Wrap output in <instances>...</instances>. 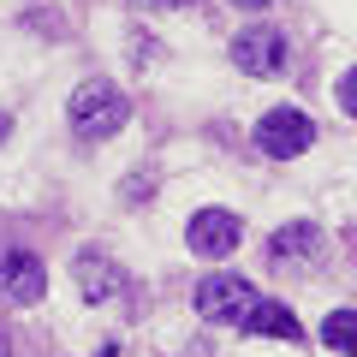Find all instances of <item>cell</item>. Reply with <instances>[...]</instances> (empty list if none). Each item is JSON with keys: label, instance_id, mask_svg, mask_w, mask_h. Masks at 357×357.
<instances>
[{"label": "cell", "instance_id": "obj_7", "mask_svg": "<svg viewBox=\"0 0 357 357\" xmlns=\"http://www.w3.org/2000/svg\"><path fill=\"white\" fill-rule=\"evenodd\" d=\"M77 292L89 298V304H107V298H119V286H126V274H119V262L107 250H77Z\"/></svg>", "mask_w": 357, "mask_h": 357}, {"label": "cell", "instance_id": "obj_8", "mask_svg": "<svg viewBox=\"0 0 357 357\" xmlns=\"http://www.w3.org/2000/svg\"><path fill=\"white\" fill-rule=\"evenodd\" d=\"M316 256H321V227H316V220H286V227L268 238V262H274V268L316 262Z\"/></svg>", "mask_w": 357, "mask_h": 357}, {"label": "cell", "instance_id": "obj_12", "mask_svg": "<svg viewBox=\"0 0 357 357\" xmlns=\"http://www.w3.org/2000/svg\"><path fill=\"white\" fill-rule=\"evenodd\" d=\"M232 6H244V13H262V6H274V0H232Z\"/></svg>", "mask_w": 357, "mask_h": 357}, {"label": "cell", "instance_id": "obj_4", "mask_svg": "<svg viewBox=\"0 0 357 357\" xmlns=\"http://www.w3.org/2000/svg\"><path fill=\"white\" fill-rule=\"evenodd\" d=\"M42 292H48L42 256L24 250V244H6V250H0V298L24 310V304H42Z\"/></svg>", "mask_w": 357, "mask_h": 357}, {"label": "cell", "instance_id": "obj_5", "mask_svg": "<svg viewBox=\"0 0 357 357\" xmlns=\"http://www.w3.org/2000/svg\"><path fill=\"white\" fill-rule=\"evenodd\" d=\"M232 66L250 77H274L286 66V30L274 24H244L238 36H232Z\"/></svg>", "mask_w": 357, "mask_h": 357}, {"label": "cell", "instance_id": "obj_6", "mask_svg": "<svg viewBox=\"0 0 357 357\" xmlns=\"http://www.w3.org/2000/svg\"><path fill=\"white\" fill-rule=\"evenodd\" d=\"M244 238V220L232 215V208H197L191 215V232H185V244H191L203 262H220V256H232Z\"/></svg>", "mask_w": 357, "mask_h": 357}, {"label": "cell", "instance_id": "obj_2", "mask_svg": "<svg viewBox=\"0 0 357 357\" xmlns=\"http://www.w3.org/2000/svg\"><path fill=\"white\" fill-rule=\"evenodd\" d=\"M310 143H316V119L298 114V107H268L262 126H256V149L268 161H298Z\"/></svg>", "mask_w": 357, "mask_h": 357}, {"label": "cell", "instance_id": "obj_11", "mask_svg": "<svg viewBox=\"0 0 357 357\" xmlns=\"http://www.w3.org/2000/svg\"><path fill=\"white\" fill-rule=\"evenodd\" d=\"M137 13H173V6H185V0H131Z\"/></svg>", "mask_w": 357, "mask_h": 357}, {"label": "cell", "instance_id": "obj_3", "mask_svg": "<svg viewBox=\"0 0 357 357\" xmlns=\"http://www.w3.org/2000/svg\"><path fill=\"white\" fill-rule=\"evenodd\" d=\"M250 304H256V286L244 274H203L197 280V316L203 321H232L238 328Z\"/></svg>", "mask_w": 357, "mask_h": 357}, {"label": "cell", "instance_id": "obj_1", "mask_svg": "<svg viewBox=\"0 0 357 357\" xmlns=\"http://www.w3.org/2000/svg\"><path fill=\"white\" fill-rule=\"evenodd\" d=\"M131 119V102H126V89L107 84V77H89V84L72 89V107H66V126H72V137L84 143H102L114 137V131H126Z\"/></svg>", "mask_w": 357, "mask_h": 357}, {"label": "cell", "instance_id": "obj_9", "mask_svg": "<svg viewBox=\"0 0 357 357\" xmlns=\"http://www.w3.org/2000/svg\"><path fill=\"white\" fill-rule=\"evenodd\" d=\"M244 333H274V340H286V345H298L304 340V328H298V316L280 304V298H256L250 310H244V321H238Z\"/></svg>", "mask_w": 357, "mask_h": 357}, {"label": "cell", "instance_id": "obj_13", "mask_svg": "<svg viewBox=\"0 0 357 357\" xmlns=\"http://www.w3.org/2000/svg\"><path fill=\"white\" fill-rule=\"evenodd\" d=\"M6 131H13V114H0V143H6Z\"/></svg>", "mask_w": 357, "mask_h": 357}, {"label": "cell", "instance_id": "obj_10", "mask_svg": "<svg viewBox=\"0 0 357 357\" xmlns=\"http://www.w3.org/2000/svg\"><path fill=\"white\" fill-rule=\"evenodd\" d=\"M321 340H328L333 351H345V357H351V351H357V316H351V310H333V316H328V328H321Z\"/></svg>", "mask_w": 357, "mask_h": 357}, {"label": "cell", "instance_id": "obj_14", "mask_svg": "<svg viewBox=\"0 0 357 357\" xmlns=\"http://www.w3.org/2000/svg\"><path fill=\"white\" fill-rule=\"evenodd\" d=\"M0 357H13V340H6V333H0Z\"/></svg>", "mask_w": 357, "mask_h": 357}]
</instances>
